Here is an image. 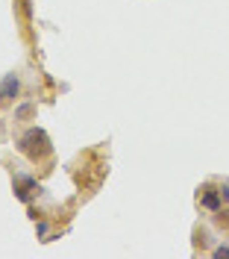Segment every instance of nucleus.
Masks as SVG:
<instances>
[{
  "label": "nucleus",
  "instance_id": "3",
  "mask_svg": "<svg viewBox=\"0 0 229 259\" xmlns=\"http://www.w3.org/2000/svg\"><path fill=\"white\" fill-rule=\"evenodd\" d=\"M41 192V186L35 183V177H27V174H18L15 177V194H18V200H30L33 194Z\"/></svg>",
  "mask_w": 229,
  "mask_h": 259
},
{
  "label": "nucleus",
  "instance_id": "2",
  "mask_svg": "<svg viewBox=\"0 0 229 259\" xmlns=\"http://www.w3.org/2000/svg\"><path fill=\"white\" fill-rule=\"evenodd\" d=\"M197 200H200V206L203 209H209V212H217V209H223V194H220V189H214V186H203V192L197 194Z\"/></svg>",
  "mask_w": 229,
  "mask_h": 259
},
{
  "label": "nucleus",
  "instance_id": "1",
  "mask_svg": "<svg viewBox=\"0 0 229 259\" xmlns=\"http://www.w3.org/2000/svg\"><path fill=\"white\" fill-rule=\"evenodd\" d=\"M18 150H21L27 159L41 162V159H47L50 153H53V145H50V136L41 127H30L21 139H18Z\"/></svg>",
  "mask_w": 229,
  "mask_h": 259
},
{
  "label": "nucleus",
  "instance_id": "6",
  "mask_svg": "<svg viewBox=\"0 0 229 259\" xmlns=\"http://www.w3.org/2000/svg\"><path fill=\"white\" fill-rule=\"evenodd\" d=\"M214 224L220 230H229V209H217L214 212Z\"/></svg>",
  "mask_w": 229,
  "mask_h": 259
},
{
  "label": "nucleus",
  "instance_id": "8",
  "mask_svg": "<svg viewBox=\"0 0 229 259\" xmlns=\"http://www.w3.org/2000/svg\"><path fill=\"white\" fill-rule=\"evenodd\" d=\"M217 189H220V194H223V200H229V183H220Z\"/></svg>",
  "mask_w": 229,
  "mask_h": 259
},
{
  "label": "nucleus",
  "instance_id": "7",
  "mask_svg": "<svg viewBox=\"0 0 229 259\" xmlns=\"http://www.w3.org/2000/svg\"><path fill=\"white\" fill-rule=\"evenodd\" d=\"M212 256H214V259H229V244H220V247H214Z\"/></svg>",
  "mask_w": 229,
  "mask_h": 259
},
{
  "label": "nucleus",
  "instance_id": "9",
  "mask_svg": "<svg viewBox=\"0 0 229 259\" xmlns=\"http://www.w3.org/2000/svg\"><path fill=\"white\" fill-rule=\"evenodd\" d=\"M35 230H38V236H47V224H44V221H38V227H35Z\"/></svg>",
  "mask_w": 229,
  "mask_h": 259
},
{
  "label": "nucleus",
  "instance_id": "5",
  "mask_svg": "<svg viewBox=\"0 0 229 259\" xmlns=\"http://www.w3.org/2000/svg\"><path fill=\"white\" fill-rule=\"evenodd\" d=\"M30 115H35V103H21V106L15 109L18 121H24V118H30Z\"/></svg>",
  "mask_w": 229,
  "mask_h": 259
},
{
  "label": "nucleus",
  "instance_id": "4",
  "mask_svg": "<svg viewBox=\"0 0 229 259\" xmlns=\"http://www.w3.org/2000/svg\"><path fill=\"white\" fill-rule=\"evenodd\" d=\"M18 85H21V82H18L15 74H6V77H3V82H0V106H9V103L15 100Z\"/></svg>",
  "mask_w": 229,
  "mask_h": 259
}]
</instances>
